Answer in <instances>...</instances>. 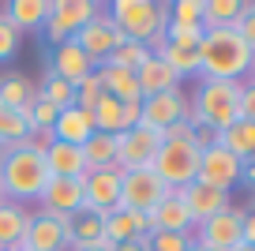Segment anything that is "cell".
Returning <instances> with one entry per match:
<instances>
[{
  "label": "cell",
  "instance_id": "obj_1",
  "mask_svg": "<svg viewBox=\"0 0 255 251\" xmlns=\"http://www.w3.org/2000/svg\"><path fill=\"white\" fill-rule=\"evenodd\" d=\"M49 184L45 169V150H38L30 139L0 146V188L8 203H38Z\"/></svg>",
  "mask_w": 255,
  "mask_h": 251
},
{
  "label": "cell",
  "instance_id": "obj_2",
  "mask_svg": "<svg viewBox=\"0 0 255 251\" xmlns=\"http://www.w3.org/2000/svg\"><path fill=\"white\" fill-rule=\"evenodd\" d=\"M203 146H207V139L184 120V124H176V127L165 131V142L158 146L150 169L161 176V184H165L169 191H180V188H188V184H195V176H199Z\"/></svg>",
  "mask_w": 255,
  "mask_h": 251
},
{
  "label": "cell",
  "instance_id": "obj_3",
  "mask_svg": "<svg viewBox=\"0 0 255 251\" xmlns=\"http://www.w3.org/2000/svg\"><path fill=\"white\" fill-rule=\"evenodd\" d=\"M240 90L244 83H225V79H199V87L188 102V124L199 131L207 127L210 135L225 131L240 120Z\"/></svg>",
  "mask_w": 255,
  "mask_h": 251
},
{
  "label": "cell",
  "instance_id": "obj_4",
  "mask_svg": "<svg viewBox=\"0 0 255 251\" xmlns=\"http://www.w3.org/2000/svg\"><path fill=\"white\" fill-rule=\"evenodd\" d=\"M255 53L244 45L233 26L225 30H203L199 41V79H225V83H240L252 71Z\"/></svg>",
  "mask_w": 255,
  "mask_h": 251
},
{
  "label": "cell",
  "instance_id": "obj_5",
  "mask_svg": "<svg viewBox=\"0 0 255 251\" xmlns=\"http://www.w3.org/2000/svg\"><path fill=\"white\" fill-rule=\"evenodd\" d=\"M105 11L117 23V30L124 34V41L161 49V34L169 26V4H161V0H113Z\"/></svg>",
  "mask_w": 255,
  "mask_h": 251
},
{
  "label": "cell",
  "instance_id": "obj_6",
  "mask_svg": "<svg viewBox=\"0 0 255 251\" xmlns=\"http://www.w3.org/2000/svg\"><path fill=\"white\" fill-rule=\"evenodd\" d=\"M98 8H102V4H94V0H49V19H45V26H41L45 41L53 49L64 45V41H72L75 34L94 19Z\"/></svg>",
  "mask_w": 255,
  "mask_h": 251
},
{
  "label": "cell",
  "instance_id": "obj_7",
  "mask_svg": "<svg viewBox=\"0 0 255 251\" xmlns=\"http://www.w3.org/2000/svg\"><path fill=\"white\" fill-rule=\"evenodd\" d=\"M165 142V135L154 131L146 124H135L128 131L117 135V169L120 173H131V169H150L158 146Z\"/></svg>",
  "mask_w": 255,
  "mask_h": 251
},
{
  "label": "cell",
  "instance_id": "obj_8",
  "mask_svg": "<svg viewBox=\"0 0 255 251\" xmlns=\"http://www.w3.org/2000/svg\"><path fill=\"white\" fill-rule=\"evenodd\" d=\"M240 176H244V161L207 139V146H203V154H199V176H195V180L229 195V191L240 184Z\"/></svg>",
  "mask_w": 255,
  "mask_h": 251
},
{
  "label": "cell",
  "instance_id": "obj_9",
  "mask_svg": "<svg viewBox=\"0 0 255 251\" xmlns=\"http://www.w3.org/2000/svg\"><path fill=\"white\" fill-rule=\"evenodd\" d=\"M165 195H169V188L161 184V176L154 169H131V173L120 176V206L124 210L150 214Z\"/></svg>",
  "mask_w": 255,
  "mask_h": 251
},
{
  "label": "cell",
  "instance_id": "obj_10",
  "mask_svg": "<svg viewBox=\"0 0 255 251\" xmlns=\"http://www.w3.org/2000/svg\"><path fill=\"white\" fill-rule=\"evenodd\" d=\"M199 236H195V244H199L203 251H233L237 244H244V210L240 206H229V210L214 214L210 221H203Z\"/></svg>",
  "mask_w": 255,
  "mask_h": 251
},
{
  "label": "cell",
  "instance_id": "obj_11",
  "mask_svg": "<svg viewBox=\"0 0 255 251\" xmlns=\"http://www.w3.org/2000/svg\"><path fill=\"white\" fill-rule=\"evenodd\" d=\"M72 41H75V45H79V49H83V53H87L94 64H105V60L113 56V49L124 41V34L117 30V23L109 19V11L98 8V11H94V19H90V23L83 26V30L75 34Z\"/></svg>",
  "mask_w": 255,
  "mask_h": 251
},
{
  "label": "cell",
  "instance_id": "obj_12",
  "mask_svg": "<svg viewBox=\"0 0 255 251\" xmlns=\"http://www.w3.org/2000/svg\"><path fill=\"white\" fill-rule=\"evenodd\" d=\"M188 120V98H184V90H165V94H154V98H143V105H139V124L154 127V131L165 135L169 127L184 124Z\"/></svg>",
  "mask_w": 255,
  "mask_h": 251
},
{
  "label": "cell",
  "instance_id": "obj_13",
  "mask_svg": "<svg viewBox=\"0 0 255 251\" xmlns=\"http://www.w3.org/2000/svg\"><path fill=\"white\" fill-rule=\"evenodd\" d=\"M19 251H72L68 218H53L45 210L30 214V225H26V236L19 244Z\"/></svg>",
  "mask_w": 255,
  "mask_h": 251
},
{
  "label": "cell",
  "instance_id": "obj_14",
  "mask_svg": "<svg viewBox=\"0 0 255 251\" xmlns=\"http://www.w3.org/2000/svg\"><path fill=\"white\" fill-rule=\"evenodd\" d=\"M120 169L113 165V169H90L87 176H83V203H87V210L94 214H109L120 206Z\"/></svg>",
  "mask_w": 255,
  "mask_h": 251
},
{
  "label": "cell",
  "instance_id": "obj_15",
  "mask_svg": "<svg viewBox=\"0 0 255 251\" xmlns=\"http://www.w3.org/2000/svg\"><path fill=\"white\" fill-rule=\"evenodd\" d=\"M41 210L53 214V218H72L83 206V180H68V176H49L45 191H41Z\"/></svg>",
  "mask_w": 255,
  "mask_h": 251
},
{
  "label": "cell",
  "instance_id": "obj_16",
  "mask_svg": "<svg viewBox=\"0 0 255 251\" xmlns=\"http://www.w3.org/2000/svg\"><path fill=\"white\" fill-rule=\"evenodd\" d=\"M49 71H53V75H60L64 83H79V79H87V75H94L98 71V64L90 60L87 53H83L79 45H75V41H64V45H56L53 49V56H49V64H45Z\"/></svg>",
  "mask_w": 255,
  "mask_h": 251
},
{
  "label": "cell",
  "instance_id": "obj_17",
  "mask_svg": "<svg viewBox=\"0 0 255 251\" xmlns=\"http://www.w3.org/2000/svg\"><path fill=\"white\" fill-rule=\"evenodd\" d=\"M180 199H184V206H188V214H191V225H203V221H210L214 214L229 210V195L218 191V188H207V184H199V180L180 188Z\"/></svg>",
  "mask_w": 255,
  "mask_h": 251
},
{
  "label": "cell",
  "instance_id": "obj_18",
  "mask_svg": "<svg viewBox=\"0 0 255 251\" xmlns=\"http://www.w3.org/2000/svg\"><path fill=\"white\" fill-rule=\"evenodd\" d=\"M102 225H105V240L109 244H128V240H139V236H150V214L117 206V210L102 214Z\"/></svg>",
  "mask_w": 255,
  "mask_h": 251
},
{
  "label": "cell",
  "instance_id": "obj_19",
  "mask_svg": "<svg viewBox=\"0 0 255 251\" xmlns=\"http://www.w3.org/2000/svg\"><path fill=\"white\" fill-rule=\"evenodd\" d=\"M191 214L184 206L180 191H169L158 206L150 210V233H191Z\"/></svg>",
  "mask_w": 255,
  "mask_h": 251
},
{
  "label": "cell",
  "instance_id": "obj_20",
  "mask_svg": "<svg viewBox=\"0 0 255 251\" xmlns=\"http://www.w3.org/2000/svg\"><path fill=\"white\" fill-rule=\"evenodd\" d=\"M45 169H49V176L83 180V176H87L83 146H72V142H49V146H45Z\"/></svg>",
  "mask_w": 255,
  "mask_h": 251
},
{
  "label": "cell",
  "instance_id": "obj_21",
  "mask_svg": "<svg viewBox=\"0 0 255 251\" xmlns=\"http://www.w3.org/2000/svg\"><path fill=\"white\" fill-rule=\"evenodd\" d=\"M135 79H139V94H143V98H154V94H165V90L180 87V79L173 75V68H169L158 53L146 56V64L135 71Z\"/></svg>",
  "mask_w": 255,
  "mask_h": 251
},
{
  "label": "cell",
  "instance_id": "obj_22",
  "mask_svg": "<svg viewBox=\"0 0 255 251\" xmlns=\"http://www.w3.org/2000/svg\"><path fill=\"white\" fill-rule=\"evenodd\" d=\"M90 135H94V117H90L87 109H79V105L64 109L60 117H56V124H53V139H56V142H72V146H83Z\"/></svg>",
  "mask_w": 255,
  "mask_h": 251
},
{
  "label": "cell",
  "instance_id": "obj_23",
  "mask_svg": "<svg viewBox=\"0 0 255 251\" xmlns=\"http://www.w3.org/2000/svg\"><path fill=\"white\" fill-rule=\"evenodd\" d=\"M94 75H98V83H102V90H105L109 98H117V102H143L135 71H128V68H113V64H98Z\"/></svg>",
  "mask_w": 255,
  "mask_h": 251
},
{
  "label": "cell",
  "instance_id": "obj_24",
  "mask_svg": "<svg viewBox=\"0 0 255 251\" xmlns=\"http://www.w3.org/2000/svg\"><path fill=\"white\" fill-rule=\"evenodd\" d=\"M210 142H218L222 150H229L240 161H252L255 157V124L252 120H237V124H229L225 131L210 135Z\"/></svg>",
  "mask_w": 255,
  "mask_h": 251
},
{
  "label": "cell",
  "instance_id": "obj_25",
  "mask_svg": "<svg viewBox=\"0 0 255 251\" xmlns=\"http://www.w3.org/2000/svg\"><path fill=\"white\" fill-rule=\"evenodd\" d=\"M4 15H8V23L19 34H34L49 19V0H11L8 8H4Z\"/></svg>",
  "mask_w": 255,
  "mask_h": 251
},
{
  "label": "cell",
  "instance_id": "obj_26",
  "mask_svg": "<svg viewBox=\"0 0 255 251\" xmlns=\"http://www.w3.org/2000/svg\"><path fill=\"white\" fill-rule=\"evenodd\" d=\"M68 240H72V248H98V244L105 240L102 214L87 210V206H83L79 214H72V218H68Z\"/></svg>",
  "mask_w": 255,
  "mask_h": 251
},
{
  "label": "cell",
  "instance_id": "obj_27",
  "mask_svg": "<svg viewBox=\"0 0 255 251\" xmlns=\"http://www.w3.org/2000/svg\"><path fill=\"white\" fill-rule=\"evenodd\" d=\"M30 225V210L23 203H0V251L19 248Z\"/></svg>",
  "mask_w": 255,
  "mask_h": 251
},
{
  "label": "cell",
  "instance_id": "obj_28",
  "mask_svg": "<svg viewBox=\"0 0 255 251\" xmlns=\"http://www.w3.org/2000/svg\"><path fill=\"white\" fill-rule=\"evenodd\" d=\"M34 98H38V87H34L23 71H8V75H0V105L26 113L34 105Z\"/></svg>",
  "mask_w": 255,
  "mask_h": 251
},
{
  "label": "cell",
  "instance_id": "obj_29",
  "mask_svg": "<svg viewBox=\"0 0 255 251\" xmlns=\"http://www.w3.org/2000/svg\"><path fill=\"white\" fill-rule=\"evenodd\" d=\"M83 157H87V173L90 169H113L117 165V135L94 131L83 142Z\"/></svg>",
  "mask_w": 255,
  "mask_h": 251
},
{
  "label": "cell",
  "instance_id": "obj_30",
  "mask_svg": "<svg viewBox=\"0 0 255 251\" xmlns=\"http://www.w3.org/2000/svg\"><path fill=\"white\" fill-rule=\"evenodd\" d=\"M244 4L240 0H203V30H225L237 26Z\"/></svg>",
  "mask_w": 255,
  "mask_h": 251
},
{
  "label": "cell",
  "instance_id": "obj_31",
  "mask_svg": "<svg viewBox=\"0 0 255 251\" xmlns=\"http://www.w3.org/2000/svg\"><path fill=\"white\" fill-rule=\"evenodd\" d=\"M154 53L161 56V60L173 68V75L180 79H199V49H176V45H161L154 49Z\"/></svg>",
  "mask_w": 255,
  "mask_h": 251
},
{
  "label": "cell",
  "instance_id": "obj_32",
  "mask_svg": "<svg viewBox=\"0 0 255 251\" xmlns=\"http://www.w3.org/2000/svg\"><path fill=\"white\" fill-rule=\"evenodd\" d=\"M94 131H105V135H120V131H128L124 127V102H117V98H109V94H102V102L94 105Z\"/></svg>",
  "mask_w": 255,
  "mask_h": 251
},
{
  "label": "cell",
  "instance_id": "obj_33",
  "mask_svg": "<svg viewBox=\"0 0 255 251\" xmlns=\"http://www.w3.org/2000/svg\"><path fill=\"white\" fill-rule=\"evenodd\" d=\"M38 98L64 113V109H72V105H75V87H72V83H64L60 75H53V71L45 68V79H41V87H38Z\"/></svg>",
  "mask_w": 255,
  "mask_h": 251
},
{
  "label": "cell",
  "instance_id": "obj_34",
  "mask_svg": "<svg viewBox=\"0 0 255 251\" xmlns=\"http://www.w3.org/2000/svg\"><path fill=\"white\" fill-rule=\"evenodd\" d=\"M26 139H30V120H26V113L0 105V146L26 142Z\"/></svg>",
  "mask_w": 255,
  "mask_h": 251
},
{
  "label": "cell",
  "instance_id": "obj_35",
  "mask_svg": "<svg viewBox=\"0 0 255 251\" xmlns=\"http://www.w3.org/2000/svg\"><path fill=\"white\" fill-rule=\"evenodd\" d=\"M150 53H154V49L139 45V41H120L105 64H113V68H128V71H139V68L146 64V56H150Z\"/></svg>",
  "mask_w": 255,
  "mask_h": 251
},
{
  "label": "cell",
  "instance_id": "obj_36",
  "mask_svg": "<svg viewBox=\"0 0 255 251\" xmlns=\"http://www.w3.org/2000/svg\"><path fill=\"white\" fill-rule=\"evenodd\" d=\"M169 23L203 26V0H173V4H169Z\"/></svg>",
  "mask_w": 255,
  "mask_h": 251
},
{
  "label": "cell",
  "instance_id": "obj_37",
  "mask_svg": "<svg viewBox=\"0 0 255 251\" xmlns=\"http://www.w3.org/2000/svg\"><path fill=\"white\" fill-rule=\"evenodd\" d=\"M203 41V26H176L169 23L161 34V45H176V49H199Z\"/></svg>",
  "mask_w": 255,
  "mask_h": 251
},
{
  "label": "cell",
  "instance_id": "obj_38",
  "mask_svg": "<svg viewBox=\"0 0 255 251\" xmlns=\"http://www.w3.org/2000/svg\"><path fill=\"white\" fill-rule=\"evenodd\" d=\"M195 244L191 233H150L146 236V248L150 251H188Z\"/></svg>",
  "mask_w": 255,
  "mask_h": 251
},
{
  "label": "cell",
  "instance_id": "obj_39",
  "mask_svg": "<svg viewBox=\"0 0 255 251\" xmlns=\"http://www.w3.org/2000/svg\"><path fill=\"white\" fill-rule=\"evenodd\" d=\"M56 117H60V109H53L49 102H41V98H34V105L26 109V120H30V135L34 131H53Z\"/></svg>",
  "mask_w": 255,
  "mask_h": 251
},
{
  "label": "cell",
  "instance_id": "obj_40",
  "mask_svg": "<svg viewBox=\"0 0 255 251\" xmlns=\"http://www.w3.org/2000/svg\"><path fill=\"white\" fill-rule=\"evenodd\" d=\"M102 83H98V75H87V79H79L75 83V105L79 109H87V113H94V105L102 102Z\"/></svg>",
  "mask_w": 255,
  "mask_h": 251
},
{
  "label": "cell",
  "instance_id": "obj_41",
  "mask_svg": "<svg viewBox=\"0 0 255 251\" xmlns=\"http://www.w3.org/2000/svg\"><path fill=\"white\" fill-rule=\"evenodd\" d=\"M19 45H23V34H19L15 26L8 23V15L0 11V64L11 60V56L19 53Z\"/></svg>",
  "mask_w": 255,
  "mask_h": 251
},
{
  "label": "cell",
  "instance_id": "obj_42",
  "mask_svg": "<svg viewBox=\"0 0 255 251\" xmlns=\"http://www.w3.org/2000/svg\"><path fill=\"white\" fill-rule=\"evenodd\" d=\"M233 30H237L240 38H244V45L255 53V0H248V4H244V11H240V19H237Z\"/></svg>",
  "mask_w": 255,
  "mask_h": 251
},
{
  "label": "cell",
  "instance_id": "obj_43",
  "mask_svg": "<svg viewBox=\"0 0 255 251\" xmlns=\"http://www.w3.org/2000/svg\"><path fill=\"white\" fill-rule=\"evenodd\" d=\"M240 120L255 124V87L252 83H244V90H240Z\"/></svg>",
  "mask_w": 255,
  "mask_h": 251
},
{
  "label": "cell",
  "instance_id": "obj_44",
  "mask_svg": "<svg viewBox=\"0 0 255 251\" xmlns=\"http://www.w3.org/2000/svg\"><path fill=\"white\" fill-rule=\"evenodd\" d=\"M139 105H143V102H124V127L139 124Z\"/></svg>",
  "mask_w": 255,
  "mask_h": 251
},
{
  "label": "cell",
  "instance_id": "obj_45",
  "mask_svg": "<svg viewBox=\"0 0 255 251\" xmlns=\"http://www.w3.org/2000/svg\"><path fill=\"white\" fill-rule=\"evenodd\" d=\"M244 244H255V206L244 210Z\"/></svg>",
  "mask_w": 255,
  "mask_h": 251
},
{
  "label": "cell",
  "instance_id": "obj_46",
  "mask_svg": "<svg viewBox=\"0 0 255 251\" xmlns=\"http://www.w3.org/2000/svg\"><path fill=\"white\" fill-rule=\"evenodd\" d=\"M113 251H150L146 248V236H139V240H128V244H117Z\"/></svg>",
  "mask_w": 255,
  "mask_h": 251
},
{
  "label": "cell",
  "instance_id": "obj_47",
  "mask_svg": "<svg viewBox=\"0 0 255 251\" xmlns=\"http://www.w3.org/2000/svg\"><path fill=\"white\" fill-rule=\"evenodd\" d=\"M240 184H248V188L255 191V157H252V161H244V176H240Z\"/></svg>",
  "mask_w": 255,
  "mask_h": 251
},
{
  "label": "cell",
  "instance_id": "obj_48",
  "mask_svg": "<svg viewBox=\"0 0 255 251\" xmlns=\"http://www.w3.org/2000/svg\"><path fill=\"white\" fill-rule=\"evenodd\" d=\"M233 251H255V244H237Z\"/></svg>",
  "mask_w": 255,
  "mask_h": 251
},
{
  "label": "cell",
  "instance_id": "obj_49",
  "mask_svg": "<svg viewBox=\"0 0 255 251\" xmlns=\"http://www.w3.org/2000/svg\"><path fill=\"white\" fill-rule=\"evenodd\" d=\"M248 79H252V87H255V60H252V71H248Z\"/></svg>",
  "mask_w": 255,
  "mask_h": 251
},
{
  "label": "cell",
  "instance_id": "obj_50",
  "mask_svg": "<svg viewBox=\"0 0 255 251\" xmlns=\"http://www.w3.org/2000/svg\"><path fill=\"white\" fill-rule=\"evenodd\" d=\"M72 251H102V248H72Z\"/></svg>",
  "mask_w": 255,
  "mask_h": 251
},
{
  "label": "cell",
  "instance_id": "obj_51",
  "mask_svg": "<svg viewBox=\"0 0 255 251\" xmlns=\"http://www.w3.org/2000/svg\"><path fill=\"white\" fill-rule=\"evenodd\" d=\"M188 251H203V248H199V244H191V248H188Z\"/></svg>",
  "mask_w": 255,
  "mask_h": 251
},
{
  "label": "cell",
  "instance_id": "obj_52",
  "mask_svg": "<svg viewBox=\"0 0 255 251\" xmlns=\"http://www.w3.org/2000/svg\"><path fill=\"white\" fill-rule=\"evenodd\" d=\"M0 203H8V199H4V188H0Z\"/></svg>",
  "mask_w": 255,
  "mask_h": 251
},
{
  "label": "cell",
  "instance_id": "obj_53",
  "mask_svg": "<svg viewBox=\"0 0 255 251\" xmlns=\"http://www.w3.org/2000/svg\"><path fill=\"white\" fill-rule=\"evenodd\" d=\"M8 251H19V248H8Z\"/></svg>",
  "mask_w": 255,
  "mask_h": 251
}]
</instances>
